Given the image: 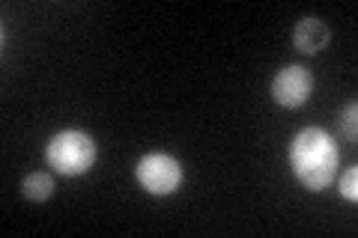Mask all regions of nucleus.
Segmentation results:
<instances>
[{
  "label": "nucleus",
  "instance_id": "1",
  "mask_svg": "<svg viewBox=\"0 0 358 238\" xmlns=\"http://www.w3.org/2000/svg\"><path fill=\"white\" fill-rule=\"evenodd\" d=\"M341 167L338 140L326 128H301L289 143V170L305 191H326Z\"/></svg>",
  "mask_w": 358,
  "mask_h": 238
},
{
  "label": "nucleus",
  "instance_id": "2",
  "mask_svg": "<svg viewBox=\"0 0 358 238\" xmlns=\"http://www.w3.org/2000/svg\"><path fill=\"white\" fill-rule=\"evenodd\" d=\"M45 161L60 176H84L96 164V140L81 128H66L48 140Z\"/></svg>",
  "mask_w": 358,
  "mask_h": 238
},
{
  "label": "nucleus",
  "instance_id": "3",
  "mask_svg": "<svg viewBox=\"0 0 358 238\" xmlns=\"http://www.w3.org/2000/svg\"><path fill=\"white\" fill-rule=\"evenodd\" d=\"M134 176H138L141 188L147 191V194L152 197H167L173 194V191H179V185H182V164L176 161L173 155L167 152H150L143 155L138 167H134Z\"/></svg>",
  "mask_w": 358,
  "mask_h": 238
},
{
  "label": "nucleus",
  "instance_id": "4",
  "mask_svg": "<svg viewBox=\"0 0 358 238\" xmlns=\"http://www.w3.org/2000/svg\"><path fill=\"white\" fill-rule=\"evenodd\" d=\"M310 89H313V75L308 66H299V63L284 66V69L275 72V77H272V98L289 110L305 105L310 98Z\"/></svg>",
  "mask_w": 358,
  "mask_h": 238
},
{
  "label": "nucleus",
  "instance_id": "5",
  "mask_svg": "<svg viewBox=\"0 0 358 238\" xmlns=\"http://www.w3.org/2000/svg\"><path fill=\"white\" fill-rule=\"evenodd\" d=\"M329 39H331V30H329V24L322 18H301L299 24L293 27V45L299 51H305V54L322 51L329 45Z\"/></svg>",
  "mask_w": 358,
  "mask_h": 238
},
{
  "label": "nucleus",
  "instance_id": "6",
  "mask_svg": "<svg viewBox=\"0 0 358 238\" xmlns=\"http://www.w3.org/2000/svg\"><path fill=\"white\" fill-rule=\"evenodd\" d=\"M21 194H24L30 202H45L54 194V179L48 173H30L21 182Z\"/></svg>",
  "mask_w": 358,
  "mask_h": 238
},
{
  "label": "nucleus",
  "instance_id": "7",
  "mask_svg": "<svg viewBox=\"0 0 358 238\" xmlns=\"http://www.w3.org/2000/svg\"><path fill=\"white\" fill-rule=\"evenodd\" d=\"M355 117H358V101H350V105L341 110V134H346V140H355L358 137Z\"/></svg>",
  "mask_w": 358,
  "mask_h": 238
},
{
  "label": "nucleus",
  "instance_id": "8",
  "mask_svg": "<svg viewBox=\"0 0 358 238\" xmlns=\"http://www.w3.org/2000/svg\"><path fill=\"white\" fill-rule=\"evenodd\" d=\"M341 197L346 202H355L358 200V170L355 167L346 170V176L341 179Z\"/></svg>",
  "mask_w": 358,
  "mask_h": 238
}]
</instances>
